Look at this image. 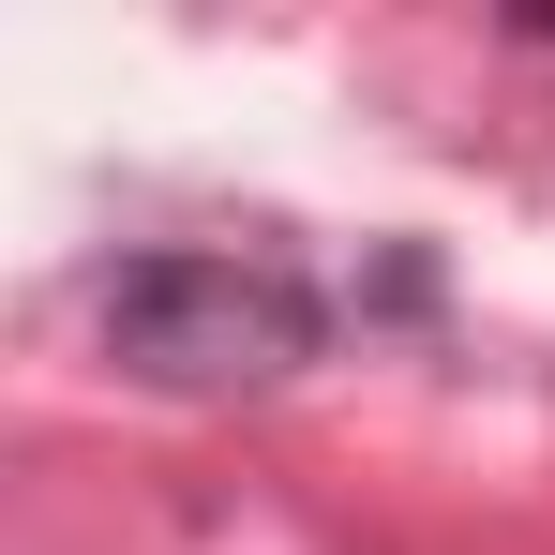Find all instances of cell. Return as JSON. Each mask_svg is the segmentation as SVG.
I'll return each mask as SVG.
<instances>
[{
    "instance_id": "6da1fadb",
    "label": "cell",
    "mask_w": 555,
    "mask_h": 555,
    "mask_svg": "<svg viewBox=\"0 0 555 555\" xmlns=\"http://www.w3.org/2000/svg\"><path fill=\"white\" fill-rule=\"evenodd\" d=\"M91 315L135 390H271L331 346V300L271 256H120L91 285Z\"/></svg>"
}]
</instances>
